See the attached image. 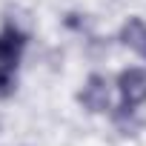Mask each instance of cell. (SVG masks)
Wrapping results in <instances>:
<instances>
[{
  "label": "cell",
  "mask_w": 146,
  "mask_h": 146,
  "mask_svg": "<svg viewBox=\"0 0 146 146\" xmlns=\"http://www.w3.org/2000/svg\"><path fill=\"white\" fill-rule=\"evenodd\" d=\"M15 86H17V69L0 66V100L15 95Z\"/></svg>",
  "instance_id": "5"
},
{
  "label": "cell",
  "mask_w": 146,
  "mask_h": 146,
  "mask_svg": "<svg viewBox=\"0 0 146 146\" xmlns=\"http://www.w3.org/2000/svg\"><path fill=\"white\" fill-rule=\"evenodd\" d=\"M23 49H26V35H23L17 26L6 23L3 29H0V66L17 69Z\"/></svg>",
  "instance_id": "2"
},
{
  "label": "cell",
  "mask_w": 146,
  "mask_h": 146,
  "mask_svg": "<svg viewBox=\"0 0 146 146\" xmlns=\"http://www.w3.org/2000/svg\"><path fill=\"white\" fill-rule=\"evenodd\" d=\"M120 40H123V46H129V49H135L140 57H146V23H143L140 17H129V20L123 23Z\"/></svg>",
  "instance_id": "4"
},
{
  "label": "cell",
  "mask_w": 146,
  "mask_h": 146,
  "mask_svg": "<svg viewBox=\"0 0 146 146\" xmlns=\"http://www.w3.org/2000/svg\"><path fill=\"white\" fill-rule=\"evenodd\" d=\"M117 89H120V109L123 112H132L137 109L140 103H146V69H123L120 78H117Z\"/></svg>",
  "instance_id": "1"
},
{
  "label": "cell",
  "mask_w": 146,
  "mask_h": 146,
  "mask_svg": "<svg viewBox=\"0 0 146 146\" xmlns=\"http://www.w3.org/2000/svg\"><path fill=\"white\" fill-rule=\"evenodd\" d=\"M78 100L89 109V112H106L109 109V83L100 75H92L83 86V92L78 95Z\"/></svg>",
  "instance_id": "3"
}]
</instances>
